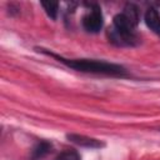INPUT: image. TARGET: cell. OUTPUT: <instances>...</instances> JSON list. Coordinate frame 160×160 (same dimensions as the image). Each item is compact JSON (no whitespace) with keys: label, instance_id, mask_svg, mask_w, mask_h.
<instances>
[{"label":"cell","instance_id":"6da1fadb","mask_svg":"<svg viewBox=\"0 0 160 160\" xmlns=\"http://www.w3.org/2000/svg\"><path fill=\"white\" fill-rule=\"evenodd\" d=\"M140 20V10L135 4H126L121 12L112 18V26L108 31L109 41L120 48H134L140 44L135 29Z\"/></svg>","mask_w":160,"mask_h":160},{"label":"cell","instance_id":"52a82bcc","mask_svg":"<svg viewBox=\"0 0 160 160\" xmlns=\"http://www.w3.org/2000/svg\"><path fill=\"white\" fill-rule=\"evenodd\" d=\"M41 6L44 8L45 12L48 14V16H50L52 20H55L58 18V12H59V2H52V1H41Z\"/></svg>","mask_w":160,"mask_h":160},{"label":"cell","instance_id":"3957f363","mask_svg":"<svg viewBox=\"0 0 160 160\" xmlns=\"http://www.w3.org/2000/svg\"><path fill=\"white\" fill-rule=\"evenodd\" d=\"M81 25L85 31L96 34L104 26V16L101 12V8L98 4L90 5V10L82 16Z\"/></svg>","mask_w":160,"mask_h":160},{"label":"cell","instance_id":"ba28073f","mask_svg":"<svg viewBox=\"0 0 160 160\" xmlns=\"http://www.w3.org/2000/svg\"><path fill=\"white\" fill-rule=\"evenodd\" d=\"M54 160H81V156L75 149H66L61 151Z\"/></svg>","mask_w":160,"mask_h":160},{"label":"cell","instance_id":"8992f818","mask_svg":"<svg viewBox=\"0 0 160 160\" xmlns=\"http://www.w3.org/2000/svg\"><path fill=\"white\" fill-rule=\"evenodd\" d=\"M51 149H52V144L50 141H46V140L39 141L31 150L30 160H42L48 154H50Z\"/></svg>","mask_w":160,"mask_h":160},{"label":"cell","instance_id":"5b68a950","mask_svg":"<svg viewBox=\"0 0 160 160\" xmlns=\"http://www.w3.org/2000/svg\"><path fill=\"white\" fill-rule=\"evenodd\" d=\"M144 21L146 26L160 36V14L155 8H149L144 15Z\"/></svg>","mask_w":160,"mask_h":160},{"label":"cell","instance_id":"277c9868","mask_svg":"<svg viewBox=\"0 0 160 160\" xmlns=\"http://www.w3.org/2000/svg\"><path fill=\"white\" fill-rule=\"evenodd\" d=\"M66 139L78 146L88 148V149H100L105 146V144L101 140L90 138L86 135H80V134H66Z\"/></svg>","mask_w":160,"mask_h":160},{"label":"cell","instance_id":"7a4b0ae2","mask_svg":"<svg viewBox=\"0 0 160 160\" xmlns=\"http://www.w3.org/2000/svg\"><path fill=\"white\" fill-rule=\"evenodd\" d=\"M36 50L48 56L56 59L59 62H61L65 66L74 69L76 71L96 74V75H105V76H111V78H120V79L129 78L128 70L120 64H114V62H109L105 60H96V59H68V58H64L62 55L49 51L48 49L36 48Z\"/></svg>","mask_w":160,"mask_h":160}]
</instances>
